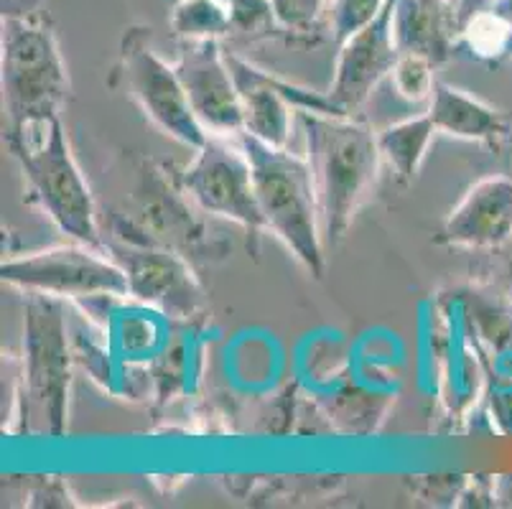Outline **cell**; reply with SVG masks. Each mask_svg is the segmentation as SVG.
I'll list each match as a JSON object with an SVG mask.
<instances>
[{
  "label": "cell",
  "instance_id": "cell-23",
  "mask_svg": "<svg viewBox=\"0 0 512 509\" xmlns=\"http://www.w3.org/2000/svg\"><path fill=\"white\" fill-rule=\"evenodd\" d=\"M490 11L497 13V16H500L502 21H505L507 26H510V31H512V0H492Z\"/></svg>",
  "mask_w": 512,
  "mask_h": 509
},
{
  "label": "cell",
  "instance_id": "cell-18",
  "mask_svg": "<svg viewBox=\"0 0 512 509\" xmlns=\"http://www.w3.org/2000/svg\"><path fill=\"white\" fill-rule=\"evenodd\" d=\"M230 34L242 39H278L291 34L278 18L273 0H230Z\"/></svg>",
  "mask_w": 512,
  "mask_h": 509
},
{
  "label": "cell",
  "instance_id": "cell-21",
  "mask_svg": "<svg viewBox=\"0 0 512 509\" xmlns=\"http://www.w3.org/2000/svg\"><path fill=\"white\" fill-rule=\"evenodd\" d=\"M278 18L291 34L314 31L316 21L324 11H329L332 0H273Z\"/></svg>",
  "mask_w": 512,
  "mask_h": 509
},
{
  "label": "cell",
  "instance_id": "cell-14",
  "mask_svg": "<svg viewBox=\"0 0 512 509\" xmlns=\"http://www.w3.org/2000/svg\"><path fill=\"white\" fill-rule=\"evenodd\" d=\"M225 56L240 90L242 133H250L271 146L286 148L291 135V110L296 107L283 95L281 79L253 67L230 51H225Z\"/></svg>",
  "mask_w": 512,
  "mask_h": 509
},
{
  "label": "cell",
  "instance_id": "cell-8",
  "mask_svg": "<svg viewBox=\"0 0 512 509\" xmlns=\"http://www.w3.org/2000/svg\"><path fill=\"white\" fill-rule=\"evenodd\" d=\"M179 184L184 194L207 214L242 224L250 232L265 230L255 196L253 166L242 146L235 148L220 138H207L194 161L181 171Z\"/></svg>",
  "mask_w": 512,
  "mask_h": 509
},
{
  "label": "cell",
  "instance_id": "cell-24",
  "mask_svg": "<svg viewBox=\"0 0 512 509\" xmlns=\"http://www.w3.org/2000/svg\"><path fill=\"white\" fill-rule=\"evenodd\" d=\"M222 3H230V0H222Z\"/></svg>",
  "mask_w": 512,
  "mask_h": 509
},
{
  "label": "cell",
  "instance_id": "cell-20",
  "mask_svg": "<svg viewBox=\"0 0 512 509\" xmlns=\"http://www.w3.org/2000/svg\"><path fill=\"white\" fill-rule=\"evenodd\" d=\"M385 0H332L329 6V28H332L334 44H342L360 28L375 21L377 13L383 11Z\"/></svg>",
  "mask_w": 512,
  "mask_h": 509
},
{
  "label": "cell",
  "instance_id": "cell-13",
  "mask_svg": "<svg viewBox=\"0 0 512 509\" xmlns=\"http://www.w3.org/2000/svg\"><path fill=\"white\" fill-rule=\"evenodd\" d=\"M462 26L456 0H395L393 36L400 54L426 56L439 67L454 56Z\"/></svg>",
  "mask_w": 512,
  "mask_h": 509
},
{
  "label": "cell",
  "instance_id": "cell-3",
  "mask_svg": "<svg viewBox=\"0 0 512 509\" xmlns=\"http://www.w3.org/2000/svg\"><path fill=\"white\" fill-rule=\"evenodd\" d=\"M240 146L253 166L255 196L265 230H271L286 245L306 273L321 278L327 268V245L321 237L319 202L309 161L286 148L263 143L250 133H240Z\"/></svg>",
  "mask_w": 512,
  "mask_h": 509
},
{
  "label": "cell",
  "instance_id": "cell-17",
  "mask_svg": "<svg viewBox=\"0 0 512 509\" xmlns=\"http://www.w3.org/2000/svg\"><path fill=\"white\" fill-rule=\"evenodd\" d=\"M169 23L184 41L220 39L230 36V8L222 0H179Z\"/></svg>",
  "mask_w": 512,
  "mask_h": 509
},
{
  "label": "cell",
  "instance_id": "cell-4",
  "mask_svg": "<svg viewBox=\"0 0 512 509\" xmlns=\"http://www.w3.org/2000/svg\"><path fill=\"white\" fill-rule=\"evenodd\" d=\"M69 354L67 319L59 298L29 293L23 326V377L18 398V433L62 438L67 433Z\"/></svg>",
  "mask_w": 512,
  "mask_h": 509
},
{
  "label": "cell",
  "instance_id": "cell-2",
  "mask_svg": "<svg viewBox=\"0 0 512 509\" xmlns=\"http://www.w3.org/2000/svg\"><path fill=\"white\" fill-rule=\"evenodd\" d=\"M8 148L57 230L74 242L105 250L90 186L79 171L59 115L8 125Z\"/></svg>",
  "mask_w": 512,
  "mask_h": 509
},
{
  "label": "cell",
  "instance_id": "cell-7",
  "mask_svg": "<svg viewBox=\"0 0 512 509\" xmlns=\"http://www.w3.org/2000/svg\"><path fill=\"white\" fill-rule=\"evenodd\" d=\"M118 69L130 97L161 133L192 151H199L207 143V130L189 105L176 67L166 64L153 51L151 28L133 26L125 31Z\"/></svg>",
  "mask_w": 512,
  "mask_h": 509
},
{
  "label": "cell",
  "instance_id": "cell-19",
  "mask_svg": "<svg viewBox=\"0 0 512 509\" xmlns=\"http://www.w3.org/2000/svg\"><path fill=\"white\" fill-rule=\"evenodd\" d=\"M434 62H428L426 56L418 54H400L395 62L390 79L393 87L403 100L423 102L434 95L436 79H434Z\"/></svg>",
  "mask_w": 512,
  "mask_h": 509
},
{
  "label": "cell",
  "instance_id": "cell-10",
  "mask_svg": "<svg viewBox=\"0 0 512 509\" xmlns=\"http://www.w3.org/2000/svg\"><path fill=\"white\" fill-rule=\"evenodd\" d=\"M174 67L207 135L242 133L240 90L217 39L186 41Z\"/></svg>",
  "mask_w": 512,
  "mask_h": 509
},
{
  "label": "cell",
  "instance_id": "cell-22",
  "mask_svg": "<svg viewBox=\"0 0 512 509\" xmlns=\"http://www.w3.org/2000/svg\"><path fill=\"white\" fill-rule=\"evenodd\" d=\"M3 16H31L41 11V0H0Z\"/></svg>",
  "mask_w": 512,
  "mask_h": 509
},
{
  "label": "cell",
  "instance_id": "cell-15",
  "mask_svg": "<svg viewBox=\"0 0 512 509\" xmlns=\"http://www.w3.org/2000/svg\"><path fill=\"white\" fill-rule=\"evenodd\" d=\"M428 115L439 133H449L462 140H479V143H490L495 148L510 133L505 112L444 82H436Z\"/></svg>",
  "mask_w": 512,
  "mask_h": 509
},
{
  "label": "cell",
  "instance_id": "cell-12",
  "mask_svg": "<svg viewBox=\"0 0 512 509\" xmlns=\"http://www.w3.org/2000/svg\"><path fill=\"white\" fill-rule=\"evenodd\" d=\"M512 237V179L477 181L446 217L436 242L449 247H500Z\"/></svg>",
  "mask_w": 512,
  "mask_h": 509
},
{
  "label": "cell",
  "instance_id": "cell-11",
  "mask_svg": "<svg viewBox=\"0 0 512 509\" xmlns=\"http://www.w3.org/2000/svg\"><path fill=\"white\" fill-rule=\"evenodd\" d=\"M393 13L395 0H385L383 11L377 13L375 21L339 44L329 97L344 112L360 110L370 100L372 90L393 72L398 62L400 51L393 36Z\"/></svg>",
  "mask_w": 512,
  "mask_h": 509
},
{
  "label": "cell",
  "instance_id": "cell-5",
  "mask_svg": "<svg viewBox=\"0 0 512 509\" xmlns=\"http://www.w3.org/2000/svg\"><path fill=\"white\" fill-rule=\"evenodd\" d=\"M0 46L8 125L59 115L69 97V77L49 16H3Z\"/></svg>",
  "mask_w": 512,
  "mask_h": 509
},
{
  "label": "cell",
  "instance_id": "cell-16",
  "mask_svg": "<svg viewBox=\"0 0 512 509\" xmlns=\"http://www.w3.org/2000/svg\"><path fill=\"white\" fill-rule=\"evenodd\" d=\"M439 133L431 120V115H418V118L400 120V123L388 125L383 133L377 135V146L385 161L390 163L398 179L403 184H413L421 171V163L426 158L428 146L434 135Z\"/></svg>",
  "mask_w": 512,
  "mask_h": 509
},
{
  "label": "cell",
  "instance_id": "cell-9",
  "mask_svg": "<svg viewBox=\"0 0 512 509\" xmlns=\"http://www.w3.org/2000/svg\"><path fill=\"white\" fill-rule=\"evenodd\" d=\"M105 252H110V258L123 268L128 278V296L136 301L174 319H189L204 306L197 278L186 260L171 247L130 237L123 245L105 242Z\"/></svg>",
  "mask_w": 512,
  "mask_h": 509
},
{
  "label": "cell",
  "instance_id": "cell-1",
  "mask_svg": "<svg viewBox=\"0 0 512 509\" xmlns=\"http://www.w3.org/2000/svg\"><path fill=\"white\" fill-rule=\"evenodd\" d=\"M309 166L319 202L321 237L334 250L347 237L357 209L370 194L380 166L377 135L349 115H319L299 110Z\"/></svg>",
  "mask_w": 512,
  "mask_h": 509
},
{
  "label": "cell",
  "instance_id": "cell-6",
  "mask_svg": "<svg viewBox=\"0 0 512 509\" xmlns=\"http://www.w3.org/2000/svg\"><path fill=\"white\" fill-rule=\"evenodd\" d=\"M105 250L90 245H62L31 252L0 265V278L26 293L51 298H125L128 278Z\"/></svg>",
  "mask_w": 512,
  "mask_h": 509
}]
</instances>
